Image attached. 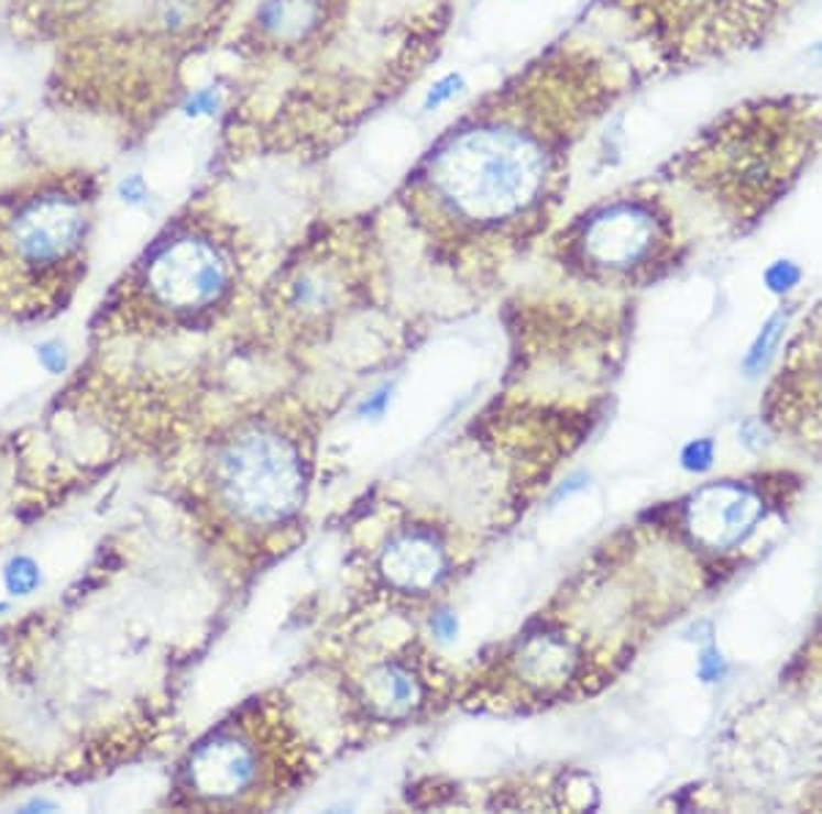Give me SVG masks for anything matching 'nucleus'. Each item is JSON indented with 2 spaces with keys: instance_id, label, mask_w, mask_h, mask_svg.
Returning a JSON list of instances; mask_svg holds the SVG:
<instances>
[{
  "instance_id": "nucleus-7",
  "label": "nucleus",
  "mask_w": 822,
  "mask_h": 814,
  "mask_svg": "<svg viewBox=\"0 0 822 814\" xmlns=\"http://www.w3.org/2000/svg\"><path fill=\"white\" fill-rule=\"evenodd\" d=\"M368 239L362 226L327 228L307 242L274 283L277 310L302 329L327 327L362 292L368 275Z\"/></svg>"
},
{
  "instance_id": "nucleus-16",
  "label": "nucleus",
  "mask_w": 822,
  "mask_h": 814,
  "mask_svg": "<svg viewBox=\"0 0 822 814\" xmlns=\"http://www.w3.org/2000/svg\"><path fill=\"white\" fill-rule=\"evenodd\" d=\"M3 582L11 595H31L42 584V573H39V565L33 562V557L17 554L6 562Z\"/></svg>"
},
{
  "instance_id": "nucleus-11",
  "label": "nucleus",
  "mask_w": 822,
  "mask_h": 814,
  "mask_svg": "<svg viewBox=\"0 0 822 814\" xmlns=\"http://www.w3.org/2000/svg\"><path fill=\"white\" fill-rule=\"evenodd\" d=\"M264 751L242 727H222L189 755L187 793L206 804H242L264 782Z\"/></svg>"
},
{
  "instance_id": "nucleus-13",
  "label": "nucleus",
  "mask_w": 822,
  "mask_h": 814,
  "mask_svg": "<svg viewBox=\"0 0 822 814\" xmlns=\"http://www.w3.org/2000/svg\"><path fill=\"white\" fill-rule=\"evenodd\" d=\"M357 696L373 718L404 722L425 705V683L412 663L390 658L368 667L357 683Z\"/></svg>"
},
{
  "instance_id": "nucleus-14",
  "label": "nucleus",
  "mask_w": 822,
  "mask_h": 814,
  "mask_svg": "<svg viewBox=\"0 0 822 814\" xmlns=\"http://www.w3.org/2000/svg\"><path fill=\"white\" fill-rule=\"evenodd\" d=\"M469 94V77L463 69H450L445 75L436 77L428 88L423 91V99H419V110L425 116L441 113V110L452 108V105L461 102L463 97Z\"/></svg>"
},
{
  "instance_id": "nucleus-19",
  "label": "nucleus",
  "mask_w": 822,
  "mask_h": 814,
  "mask_svg": "<svg viewBox=\"0 0 822 814\" xmlns=\"http://www.w3.org/2000/svg\"><path fill=\"white\" fill-rule=\"evenodd\" d=\"M710 461H713V444L708 439L688 444V450L683 453V464L688 470H708Z\"/></svg>"
},
{
  "instance_id": "nucleus-1",
  "label": "nucleus",
  "mask_w": 822,
  "mask_h": 814,
  "mask_svg": "<svg viewBox=\"0 0 822 814\" xmlns=\"http://www.w3.org/2000/svg\"><path fill=\"white\" fill-rule=\"evenodd\" d=\"M625 88V69L603 50L559 38L425 146L398 204L450 253L529 242L562 204L576 152Z\"/></svg>"
},
{
  "instance_id": "nucleus-5",
  "label": "nucleus",
  "mask_w": 822,
  "mask_h": 814,
  "mask_svg": "<svg viewBox=\"0 0 822 814\" xmlns=\"http://www.w3.org/2000/svg\"><path fill=\"white\" fill-rule=\"evenodd\" d=\"M310 464L302 442L274 422H248L217 448L215 499L233 521L270 529L291 521L307 496Z\"/></svg>"
},
{
  "instance_id": "nucleus-15",
  "label": "nucleus",
  "mask_w": 822,
  "mask_h": 814,
  "mask_svg": "<svg viewBox=\"0 0 822 814\" xmlns=\"http://www.w3.org/2000/svg\"><path fill=\"white\" fill-rule=\"evenodd\" d=\"M222 105H226V91H222L220 86H200V88H193L189 94H184L178 110H182L184 119L200 121V119H215V116L222 110Z\"/></svg>"
},
{
  "instance_id": "nucleus-17",
  "label": "nucleus",
  "mask_w": 822,
  "mask_h": 814,
  "mask_svg": "<svg viewBox=\"0 0 822 814\" xmlns=\"http://www.w3.org/2000/svg\"><path fill=\"white\" fill-rule=\"evenodd\" d=\"M116 198L121 200L124 206H145L151 200V184L145 182L143 173H130V176H121L119 184H116Z\"/></svg>"
},
{
  "instance_id": "nucleus-10",
  "label": "nucleus",
  "mask_w": 822,
  "mask_h": 814,
  "mask_svg": "<svg viewBox=\"0 0 822 814\" xmlns=\"http://www.w3.org/2000/svg\"><path fill=\"white\" fill-rule=\"evenodd\" d=\"M770 496L765 486L746 481H721L693 491L680 505V529L699 551L741 549L768 516Z\"/></svg>"
},
{
  "instance_id": "nucleus-6",
  "label": "nucleus",
  "mask_w": 822,
  "mask_h": 814,
  "mask_svg": "<svg viewBox=\"0 0 822 814\" xmlns=\"http://www.w3.org/2000/svg\"><path fill=\"white\" fill-rule=\"evenodd\" d=\"M237 244L209 222H182L156 239L140 261V297L171 319H200L233 297Z\"/></svg>"
},
{
  "instance_id": "nucleus-9",
  "label": "nucleus",
  "mask_w": 822,
  "mask_h": 814,
  "mask_svg": "<svg viewBox=\"0 0 822 814\" xmlns=\"http://www.w3.org/2000/svg\"><path fill=\"white\" fill-rule=\"evenodd\" d=\"M86 233V204L77 195L47 193L17 209L6 228V242L25 270L47 272L75 258Z\"/></svg>"
},
{
  "instance_id": "nucleus-3",
  "label": "nucleus",
  "mask_w": 822,
  "mask_h": 814,
  "mask_svg": "<svg viewBox=\"0 0 822 814\" xmlns=\"http://www.w3.org/2000/svg\"><path fill=\"white\" fill-rule=\"evenodd\" d=\"M559 266L603 288H642L680 266L686 237L675 204L653 184L587 206L554 237Z\"/></svg>"
},
{
  "instance_id": "nucleus-12",
  "label": "nucleus",
  "mask_w": 822,
  "mask_h": 814,
  "mask_svg": "<svg viewBox=\"0 0 822 814\" xmlns=\"http://www.w3.org/2000/svg\"><path fill=\"white\" fill-rule=\"evenodd\" d=\"M450 571L445 543L430 529L412 527L390 538L379 554V573L395 593L425 595L441 584Z\"/></svg>"
},
{
  "instance_id": "nucleus-8",
  "label": "nucleus",
  "mask_w": 822,
  "mask_h": 814,
  "mask_svg": "<svg viewBox=\"0 0 822 814\" xmlns=\"http://www.w3.org/2000/svg\"><path fill=\"white\" fill-rule=\"evenodd\" d=\"M763 422L790 450L822 459V299L809 310L768 384Z\"/></svg>"
},
{
  "instance_id": "nucleus-2",
  "label": "nucleus",
  "mask_w": 822,
  "mask_h": 814,
  "mask_svg": "<svg viewBox=\"0 0 822 814\" xmlns=\"http://www.w3.org/2000/svg\"><path fill=\"white\" fill-rule=\"evenodd\" d=\"M820 152V94H776L724 110L664 165L661 182L693 195L732 231H748Z\"/></svg>"
},
{
  "instance_id": "nucleus-21",
  "label": "nucleus",
  "mask_w": 822,
  "mask_h": 814,
  "mask_svg": "<svg viewBox=\"0 0 822 814\" xmlns=\"http://www.w3.org/2000/svg\"><path fill=\"white\" fill-rule=\"evenodd\" d=\"M430 628H434V634L439 639H452L458 631V620H456V615H450V612H439V615L430 620Z\"/></svg>"
},
{
  "instance_id": "nucleus-4",
  "label": "nucleus",
  "mask_w": 822,
  "mask_h": 814,
  "mask_svg": "<svg viewBox=\"0 0 822 814\" xmlns=\"http://www.w3.org/2000/svg\"><path fill=\"white\" fill-rule=\"evenodd\" d=\"M661 64L699 66L763 44L796 0H601Z\"/></svg>"
},
{
  "instance_id": "nucleus-22",
  "label": "nucleus",
  "mask_w": 822,
  "mask_h": 814,
  "mask_svg": "<svg viewBox=\"0 0 822 814\" xmlns=\"http://www.w3.org/2000/svg\"><path fill=\"white\" fill-rule=\"evenodd\" d=\"M818 53H822V44H820V47H818Z\"/></svg>"
},
{
  "instance_id": "nucleus-18",
  "label": "nucleus",
  "mask_w": 822,
  "mask_h": 814,
  "mask_svg": "<svg viewBox=\"0 0 822 814\" xmlns=\"http://www.w3.org/2000/svg\"><path fill=\"white\" fill-rule=\"evenodd\" d=\"M36 354H39V362H42L44 371L61 373L66 367V351H64V345L55 343V340H47V343L39 345Z\"/></svg>"
},
{
  "instance_id": "nucleus-20",
  "label": "nucleus",
  "mask_w": 822,
  "mask_h": 814,
  "mask_svg": "<svg viewBox=\"0 0 822 814\" xmlns=\"http://www.w3.org/2000/svg\"><path fill=\"white\" fill-rule=\"evenodd\" d=\"M387 404H390V387H382V389H379V393L368 395V400H365V404H362L360 415H365V417H382L384 409H387Z\"/></svg>"
}]
</instances>
